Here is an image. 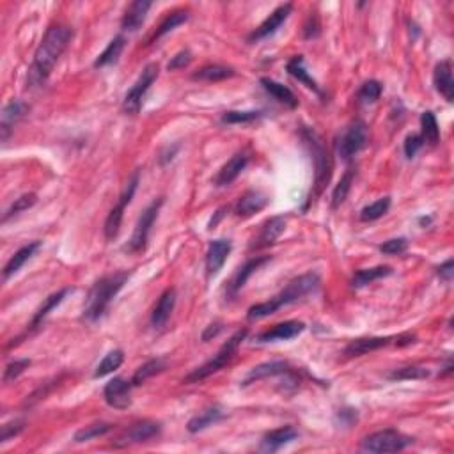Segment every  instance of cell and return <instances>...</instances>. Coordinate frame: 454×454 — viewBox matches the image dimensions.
Returning <instances> with one entry per match:
<instances>
[{"mask_svg":"<svg viewBox=\"0 0 454 454\" xmlns=\"http://www.w3.org/2000/svg\"><path fill=\"white\" fill-rule=\"evenodd\" d=\"M73 32L66 25H52L47 30L45 38L39 43L38 50L34 54V60L30 64L29 75H27V87H41L48 77L52 75L56 64L59 63L60 56L68 48L71 41Z\"/></svg>","mask_w":454,"mask_h":454,"instance_id":"obj_1","label":"cell"},{"mask_svg":"<svg viewBox=\"0 0 454 454\" xmlns=\"http://www.w3.org/2000/svg\"><path fill=\"white\" fill-rule=\"evenodd\" d=\"M128 279H130V272H115L96 280L93 288L89 289L87 297H85L82 318L89 323L98 321L100 318H103L112 300L117 297V293L123 289Z\"/></svg>","mask_w":454,"mask_h":454,"instance_id":"obj_2","label":"cell"},{"mask_svg":"<svg viewBox=\"0 0 454 454\" xmlns=\"http://www.w3.org/2000/svg\"><path fill=\"white\" fill-rule=\"evenodd\" d=\"M245 337H247L245 328H243V330H238L227 343L222 344V348L218 350L217 355H213L208 362H204L203 365L196 367L190 374H187V376L183 378V383H199L203 382V380H206L208 376H212V374L224 370L225 365L233 361V356L236 355L238 348H240V344L245 341Z\"/></svg>","mask_w":454,"mask_h":454,"instance_id":"obj_3","label":"cell"},{"mask_svg":"<svg viewBox=\"0 0 454 454\" xmlns=\"http://www.w3.org/2000/svg\"><path fill=\"white\" fill-rule=\"evenodd\" d=\"M302 139L310 149L313 160H315V196H319L332 176V160L327 148L323 144L321 137L309 128L302 130Z\"/></svg>","mask_w":454,"mask_h":454,"instance_id":"obj_4","label":"cell"},{"mask_svg":"<svg viewBox=\"0 0 454 454\" xmlns=\"http://www.w3.org/2000/svg\"><path fill=\"white\" fill-rule=\"evenodd\" d=\"M413 444V438L399 433L396 429H382L371 433L361 442V449L367 453H398Z\"/></svg>","mask_w":454,"mask_h":454,"instance_id":"obj_5","label":"cell"},{"mask_svg":"<svg viewBox=\"0 0 454 454\" xmlns=\"http://www.w3.org/2000/svg\"><path fill=\"white\" fill-rule=\"evenodd\" d=\"M158 64L151 63L148 64L142 73H140V77L137 78L135 84L132 85V89L128 91L126 96H124L123 102V111L124 114L128 115H137L140 111V106H142V102H144L146 94H148L149 87L155 84V80L158 78Z\"/></svg>","mask_w":454,"mask_h":454,"instance_id":"obj_6","label":"cell"},{"mask_svg":"<svg viewBox=\"0 0 454 454\" xmlns=\"http://www.w3.org/2000/svg\"><path fill=\"white\" fill-rule=\"evenodd\" d=\"M139 181H140V172L139 170H135V172L130 176V179H128L126 187H124L123 194L119 197L117 204H115L114 208L111 209V213H109V217H106L105 220V227H103V231H105V238L109 242H112V240L119 234V231H121L124 209H126L128 204L132 203L133 196H135L137 192V187H139Z\"/></svg>","mask_w":454,"mask_h":454,"instance_id":"obj_7","label":"cell"},{"mask_svg":"<svg viewBox=\"0 0 454 454\" xmlns=\"http://www.w3.org/2000/svg\"><path fill=\"white\" fill-rule=\"evenodd\" d=\"M161 204H163V199H155L153 203L149 204L148 208L142 212V215L137 220L135 229H133L132 240L128 242V245L124 247L128 252H132V254H139V252L146 251V245H148L149 240V233H151V227L155 225V220L158 218V213H160Z\"/></svg>","mask_w":454,"mask_h":454,"instance_id":"obj_8","label":"cell"},{"mask_svg":"<svg viewBox=\"0 0 454 454\" xmlns=\"http://www.w3.org/2000/svg\"><path fill=\"white\" fill-rule=\"evenodd\" d=\"M318 288H319L318 273L309 272V273H304V275H300V277H297V279L291 280V282H289V284L273 298L279 302L280 307H284V306H289V304H293V302L302 300V298L307 297V295L315 293Z\"/></svg>","mask_w":454,"mask_h":454,"instance_id":"obj_9","label":"cell"},{"mask_svg":"<svg viewBox=\"0 0 454 454\" xmlns=\"http://www.w3.org/2000/svg\"><path fill=\"white\" fill-rule=\"evenodd\" d=\"M160 431V422H155V420H140V422H135V424H132L128 429H124L123 433L114 440V446L128 447L135 446V444H142V442H148L151 440V438L158 437Z\"/></svg>","mask_w":454,"mask_h":454,"instance_id":"obj_10","label":"cell"},{"mask_svg":"<svg viewBox=\"0 0 454 454\" xmlns=\"http://www.w3.org/2000/svg\"><path fill=\"white\" fill-rule=\"evenodd\" d=\"M367 126L362 121H355L348 126L339 140V157L343 160H352L359 151L367 144Z\"/></svg>","mask_w":454,"mask_h":454,"instance_id":"obj_11","label":"cell"},{"mask_svg":"<svg viewBox=\"0 0 454 454\" xmlns=\"http://www.w3.org/2000/svg\"><path fill=\"white\" fill-rule=\"evenodd\" d=\"M103 398L109 407L115 410H126L128 407H132V382L121 376L112 378L103 389Z\"/></svg>","mask_w":454,"mask_h":454,"instance_id":"obj_12","label":"cell"},{"mask_svg":"<svg viewBox=\"0 0 454 454\" xmlns=\"http://www.w3.org/2000/svg\"><path fill=\"white\" fill-rule=\"evenodd\" d=\"M306 330V323L298 321V319H289L284 323H277L272 328L261 332L256 341L258 343H275V341H289L295 339Z\"/></svg>","mask_w":454,"mask_h":454,"instance_id":"obj_13","label":"cell"},{"mask_svg":"<svg viewBox=\"0 0 454 454\" xmlns=\"http://www.w3.org/2000/svg\"><path fill=\"white\" fill-rule=\"evenodd\" d=\"M291 11H293V4L279 5V8H277L275 11H273V13L270 14V16H268L266 20H264L251 36H249V43L261 41V39L270 38L272 34H275L277 30L280 29V25L288 20L289 14H291Z\"/></svg>","mask_w":454,"mask_h":454,"instance_id":"obj_14","label":"cell"},{"mask_svg":"<svg viewBox=\"0 0 454 454\" xmlns=\"http://www.w3.org/2000/svg\"><path fill=\"white\" fill-rule=\"evenodd\" d=\"M231 249H233V245H231L229 240H213L209 243L208 252H206V277L208 279H212L220 272L227 258H229Z\"/></svg>","mask_w":454,"mask_h":454,"instance_id":"obj_15","label":"cell"},{"mask_svg":"<svg viewBox=\"0 0 454 454\" xmlns=\"http://www.w3.org/2000/svg\"><path fill=\"white\" fill-rule=\"evenodd\" d=\"M268 203H270V199H268L266 194H263L261 190H249L238 199L234 213L240 218H249L256 215V213L263 212L268 206Z\"/></svg>","mask_w":454,"mask_h":454,"instance_id":"obj_16","label":"cell"},{"mask_svg":"<svg viewBox=\"0 0 454 454\" xmlns=\"http://www.w3.org/2000/svg\"><path fill=\"white\" fill-rule=\"evenodd\" d=\"M435 89L444 96L446 102L454 100V78H453V63L451 59H444L435 66L433 71Z\"/></svg>","mask_w":454,"mask_h":454,"instance_id":"obj_17","label":"cell"},{"mask_svg":"<svg viewBox=\"0 0 454 454\" xmlns=\"http://www.w3.org/2000/svg\"><path fill=\"white\" fill-rule=\"evenodd\" d=\"M270 259H272L270 256H256V258L249 259L243 266L238 268V272L234 273V277L231 279L229 286H227V293H229L231 297H234V295L247 284V280L251 279L252 273L258 272L259 268L263 266V264H266Z\"/></svg>","mask_w":454,"mask_h":454,"instance_id":"obj_18","label":"cell"},{"mask_svg":"<svg viewBox=\"0 0 454 454\" xmlns=\"http://www.w3.org/2000/svg\"><path fill=\"white\" fill-rule=\"evenodd\" d=\"M151 2L148 0H135L132 4L128 5L126 11L123 14V20H121V27L126 32H137L140 27L144 25L146 16H148V11L151 9Z\"/></svg>","mask_w":454,"mask_h":454,"instance_id":"obj_19","label":"cell"},{"mask_svg":"<svg viewBox=\"0 0 454 454\" xmlns=\"http://www.w3.org/2000/svg\"><path fill=\"white\" fill-rule=\"evenodd\" d=\"M27 105L23 102H18V100H11L8 105H4L2 109V115H0V140L5 142L13 132L14 124L21 119V115L25 114Z\"/></svg>","mask_w":454,"mask_h":454,"instance_id":"obj_20","label":"cell"},{"mask_svg":"<svg viewBox=\"0 0 454 454\" xmlns=\"http://www.w3.org/2000/svg\"><path fill=\"white\" fill-rule=\"evenodd\" d=\"M286 229V218L284 217H272L268 218L263 224L261 231H259L258 238L252 243V249H264V247H270L277 242L280 238V234L284 233Z\"/></svg>","mask_w":454,"mask_h":454,"instance_id":"obj_21","label":"cell"},{"mask_svg":"<svg viewBox=\"0 0 454 454\" xmlns=\"http://www.w3.org/2000/svg\"><path fill=\"white\" fill-rule=\"evenodd\" d=\"M176 306V291L172 288L166 289L161 297L158 298L157 306H155L153 313H151V325L155 328H163L167 321L170 319V315L174 310Z\"/></svg>","mask_w":454,"mask_h":454,"instance_id":"obj_22","label":"cell"},{"mask_svg":"<svg viewBox=\"0 0 454 454\" xmlns=\"http://www.w3.org/2000/svg\"><path fill=\"white\" fill-rule=\"evenodd\" d=\"M247 163H249V155L247 153H236L231 158L220 170H218L217 178H215V185L217 187H227L238 176L245 170Z\"/></svg>","mask_w":454,"mask_h":454,"instance_id":"obj_23","label":"cell"},{"mask_svg":"<svg viewBox=\"0 0 454 454\" xmlns=\"http://www.w3.org/2000/svg\"><path fill=\"white\" fill-rule=\"evenodd\" d=\"M289 373V364L284 361H272V362H264V364H259L256 367H252L249 371V374L245 376L242 385H251V383L259 382V380H264V378H272L279 376V374Z\"/></svg>","mask_w":454,"mask_h":454,"instance_id":"obj_24","label":"cell"},{"mask_svg":"<svg viewBox=\"0 0 454 454\" xmlns=\"http://www.w3.org/2000/svg\"><path fill=\"white\" fill-rule=\"evenodd\" d=\"M394 341V337H361L355 339L344 348V355L346 356H362L365 353L376 352L380 348H385Z\"/></svg>","mask_w":454,"mask_h":454,"instance_id":"obj_25","label":"cell"},{"mask_svg":"<svg viewBox=\"0 0 454 454\" xmlns=\"http://www.w3.org/2000/svg\"><path fill=\"white\" fill-rule=\"evenodd\" d=\"M298 437V431L293 426H284V428L273 429L270 433H266L261 440V449L266 451V453H275L280 447L288 446L295 438Z\"/></svg>","mask_w":454,"mask_h":454,"instance_id":"obj_26","label":"cell"},{"mask_svg":"<svg viewBox=\"0 0 454 454\" xmlns=\"http://www.w3.org/2000/svg\"><path fill=\"white\" fill-rule=\"evenodd\" d=\"M39 249H41V242H32L29 243V245L21 247L20 251L14 252V254L11 256V259L8 261V264L4 266V280H8L9 277H13L14 273L20 272V268L23 266Z\"/></svg>","mask_w":454,"mask_h":454,"instance_id":"obj_27","label":"cell"},{"mask_svg":"<svg viewBox=\"0 0 454 454\" xmlns=\"http://www.w3.org/2000/svg\"><path fill=\"white\" fill-rule=\"evenodd\" d=\"M261 85H263V89L266 91L272 98H275L277 102L286 105L288 109H297L298 106V100L295 96V93L286 85L279 84V82L272 80V78H261Z\"/></svg>","mask_w":454,"mask_h":454,"instance_id":"obj_28","label":"cell"},{"mask_svg":"<svg viewBox=\"0 0 454 454\" xmlns=\"http://www.w3.org/2000/svg\"><path fill=\"white\" fill-rule=\"evenodd\" d=\"M222 419H224V412H222L218 407H212L208 408V410L201 412L199 416L192 417V419L188 420L187 429L190 433H199V431L209 428V426H213L215 422H218V420Z\"/></svg>","mask_w":454,"mask_h":454,"instance_id":"obj_29","label":"cell"},{"mask_svg":"<svg viewBox=\"0 0 454 454\" xmlns=\"http://www.w3.org/2000/svg\"><path fill=\"white\" fill-rule=\"evenodd\" d=\"M392 275V268L387 264H380L374 268H365V270H359L355 275L352 277V286L353 288H364L367 284H373L374 280H380L383 277Z\"/></svg>","mask_w":454,"mask_h":454,"instance_id":"obj_30","label":"cell"},{"mask_svg":"<svg viewBox=\"0 0 454 454\" xmlns=\"http://www.w3.org/2000/svg\"><path fill=\"white\" fill-rule=\"evenodd\" d=\"M286 69H288V73L291 75L293 78H297L300 84H304L307 87V89H313L315 93H319V87L318 84H316V80L309 75V71H307L306 68V60H304V57L302 56H295L293 59L289 60L288 66H286Z\"/></svg>","mask_w":454,"mask_h":454,"instance_id":"obj_31","label":"cell"},{"mask_svg":"<svg viewBox=\"0 0 454 454\" xmlns=\"http://www.w3.org/2000/svg\"><path fill=\"white\" fill-rule=\"evenodd\" d=\"M69 291H71V289H69V288L59 289L57 293H52L50 297L47 298V300L43 302V306L39 307V309L34 313V316H32V321H30V328H38L39 325H41V323H43V319H45L48 315H50V310L56 309V307L59 306L60 302H63L64 298L68 297Z\"/></svg>","mask_w":454,"mask_h":454,"instance_id":"obj_32","label":"cell"},{"mask_svg":"<svg viewBox=\"0 0 454 454\" xmlns=\"http://www.w3.org/2000/svg\"><path fill=\"white\" fill-rule=\"evenodd\" d=\"M420 137L424 140V144L437 146L440 140V128H438L437 117L431 111L422 112L420 115Z\"/></svg>","mask_w":454,"mask_h":454,"instance_id":"obj_33","label":"cell"},{"mask_svg":"<svg viewBox=\"0 0 454 454\" xmlns=\"http://www.w3.org/2000/svg\"><path fill=\"white\" fill-rule=\"evenodd\" d=\"M188 18H190V11H188V9H176V11H172V13H169L166 16V20L160 23V27H158L157 32L153 34L151 41H157V39H160V38H163L166 34H169L170 30H174L176 27L183 25L185 21H188Z\"/></svg>","mask_w":454,"mask_h":454,"instance_id":"obj_34","label":"cell"},{"mask_svg":"<svg viewBox=\"0 0 454 454\" xmlns=\"http://www.w3.org/2000/svg\"><path fill=\"white\" fill-rule=\"evenodd\" d=\"M123 48H124V38L123 36H115V38L106 45L105 50L100 54L98 59L94 60V68H105V66H111V64L117 63Z\"/></svg>","mask_w":454,"mask_h":454,"instance_id":"obj_35","label":"cell"},{"mask_svg":"<svg viewBox=\"0 0 454 454\" xmlns=\"http://www.w3.org/2000/svg\"><path fill=\"white\" fill-rule=\"evenodd\" d=\"M234 75V71L227 66H220V64H209V66H204V68L197 69L192 78L194 80H204V82H220L225 78H231Z\"/></svg>","mask_w":454,"mask_h":454,"instance_id":"obj_36","label":"cell"},{"mask_svg":"<svg viewBox=\"0 0 454 454\" xmlns=\"http://www.w3.org/2000/svg\"><path fill=\"white\" fill-rule=\"evenodd\" d=\"M355 169H352L350 167L346 172H344L343 176H341L339 183L336 185V188H334V192H332V208L337 209L341 206V204L346 201V197H348L350 190H352V185H353V179H355Z\"/></svg>","mask_w":454,"mask_h":454,"instance_id":"obj_37","label":"cell"},{"mask_svg":"<svg viewBox=\"0 0 454 454\" xmlns=\"http://www.w3.org/2000/svg\"><path fill=\"white\" fill-rule=\"evenodd\" d=\"M123 361H124L123 350H112V352H109L105 356H103V361L98 364V367L94 371V378H103L106 376V374L114 373L115 370L121 367Z\"/></svg>","mask_w":454,"mask_h":454,"instance_id":"obj_38","label":"cell"},{"mask_svg":"<svg viewBox=\"0 0 454 454\" xmlns=\"http://www.w3.org/2000/svg\"><path fill=\"white\" fill-rule=\"evenodd\" d=\"M163 370H166V361H163V359H153V361H148L135 371V374H133L132 378V385H142L144 382H148L149 378L161 373Z\"/></svg>","mask_w":454,"mask_h":454,"instance_id":"obj_39","label":"cell"},{"mask_svg":"<svg viewBox=\"0 0 454 454\" xmlns=\"http://www.w3.org/2000/svg\"><path fill=\"white\" fill-rule=\"evenodd\" d=\"M112 428H114V426L109 424V422H94V424H89L85 426V428L78 429L77 433H75V437H73V440L77 442V444H84V442H89L93 440V438L103 437V435L109 433Z\"/></svg>","mask_w":454,"mask_h":454,"instance_id":"obj_40","label":"cell"},{"mask_svg":"<svg viewBox=\"0 0 454 454\" xmlns=\"http://www.w3.org/2000/svg\"><path fill=\"white\" fill-rule=\"evenodd\" d=\"M429 376V371L422 365H407L399 367L389 374V380L392 382H403V380H426Z\"/></svg>","mask_w":454,"mask_h":454,"instance_id":"obj_41","label":"cell"},{"mask_svg":"<svg viewBox=\"0 0 454 454\" xmlns=\"http://www.w3.org/2000/svg\"><path fill=\"white\" fill-rule=\"evenodd\" d=\"M391 209V197H382V199L374 201L373 204L365 206L361 212V220L362 222H373L382 218L387 212Z\"/></svg>","mask_w":454,"mask_h":454,"instance_id":"obj_42","label":"cell"},{"mask_svg":"<svg viewBox=\"0 0 454 454\" xmlns=\"http://www.w3.org/2000/svg\"><path fill=\"white\" fill-rule=\"evenodd\" d=\"M279 309H280L279 302H277L275 298H270L268 302L256 304V306H252L251 309L247 310V319H249V321H256V319L266 318V316L270 315H275Z\"/></svg>","mask_w":454,"mask_h":454,"instance_id":"obj_43","label":"cell"},{"mask_svg":"<svg viewBox=\"0 0 454 454\" xmlns=\"http://www.w3.org/2000/svg\"><path fill=\"white\" fill-rule=\"evenodd\" d=\"M36 203H38V196H36V194H23L21 197L14 199V203L11 204V208L4 213L2 222H8L11 217H16L21 212H27V209L32 208Z\"/></svg>","mask_w":454,"mask_h":454,"instance_id":"obj_44","label":"cell"},{"mask_svg":"<svg viewBox=\"0 0 454 454\" xmlns=\"http://www.w3.org/2000/svg\"><path fill=\"white\" fill-rule=\"evenodd\" d=\"M261 117L259 111H227L222 115V123L225 124H243L252 123Z\"/></svg>","mask_w":454,"mask_h":454,"instance_id":"obj_45","label":"cell"},{"mask_svg":"<svg viewBox=\"0 0 454 454\" xmlns=\"http://www.w3.org/2000/svg\"><path fill=\"white\" fill-rule=\"evenodd\" d=\"M383 93L382 84L378 80H367L362 84V87L359 89V102L361 103H374L380 100Z\"/></svg>","mask_w":454,"mask_h":454,"instance_id":"obj_46","label":"cell"},{"mask_svg":"<svg viewBox=\"0 0 454 454\" xmlns=\"http://www.w3.org/2000/svg\"><path fill=\"white\" fill-rule=\"evenodd\" d=\"M30 364H32L30 359H20V361H14V362H11V364H8V367L4 370L2 382L4 383L14 382V380H16V378L20 376V374L23 373V371H25Z\"/></svg>","mask_w":454,"mask_h":454,"instance_id":"obj_47","label":"cell"},{"mask_svg":"<svg viewBox=\"0 0 454 454\" xmlns=\"http://www.w3.org/2000/svg\"><path fill=\"white\" fill-rule=\"evenodd\" d=\"M408 249V240L407 238H392V240H387L385 243L380 245V252L385 256H399L407 252Z\"/></svg>","mask_w":454,"mask_h":454,"instance_id":"obj_48","label":"cell"},{"mask_svg":"<svg viewBox=\"0 0 454 454\" xmlns=\"http://www.w3.org/2000/svg\"><path fill=\"white\" fill-rule=\"evenodd\" d=\"M25 428V422L23 420H11L8 424L2 426V431H0V444H5L8 440L14 438L16 435H20Z\"/></svg>","mask_w":454,"mask_h":454,"instance_id":"obj_49","label":"cell"},{"mask_svg":"<svg viewBox=\"0 0 454 454\" xmlns=\"http://www.w3.org/2000/svg\"><path fill=\"white\" fill-rule=\"evenodd\" d=\"M190 63H192V52L188 50V48H185V50L178 52V54L170 59V63L167 64V69H169V71H176V69L187 68Z\"/></svg>","mask_w":454,"mask_h":454,"instance_id":"obj_50","label":"cell"},{"mask_svg":"<svg viewBox=\"0 0 454 454\" xmlns=\"http://www.w3.org/2000/svg\"><path fill=\"white\" fill-rule=\"evenodd\" d=\"M422 146H424V140H422V137L417 135V133L408 135L407 139H405V155H407V158L416 157Z\"/></svg>","mask_w":454,"mask_h":454,"instance_id":"obj_51","label":"cell"},{"mask_svg":"<svg viewBox=\"0 0 454 454\" xmlns=\"http://www.w3.org/2000/svg\"><path fill=\"white\" fill-rule=\"evenodd\" d=\"M437 273H438V277H440V280H444V282L451 284V282H453V277H454V261H453V259H447L446 263H442L440 266L437 268Z\"/></svg>","mask_w":454,"mask_h":454,"instance_id":"obj_52","label":"cell"},{"mask_svg":"<svg viewBox=\"0 0 454 454\" xmlns=\"http://www.w3.org/2000/svg\"><path fill=\"white\" fill-rule=\"evenodd\" d=\"M318 34H319L318 18L309 16V20H307V23H306V29H304V38L313 39V38H318Z\"/></svg>","mask_w":454,"mask_h":454,"instance_id":"obj_53","label":"cell"},{"mask_svg":"<svg viewBox=\"0 0 454 454\" xmlns=\"http://www.w3.org/2000/svg\"><path fill=\"white\" fill-rule=\"evenodd\" d=\"M222 330H224V325H222V321L212 323V325L206 327V330L203 332V341L204 343H208V341H212L213 337H217Z\"/></svg>","mask_w":454,"mask_h":454,"instance_id":"obj_54","label":"cell"},{"mask_svg":"<svg viewBox=\"0 0 454 454\" xmlns=\"http://www.w3.org/2000/svg\"><path fill=\"white\" fill-rule=\"evenodd\" d=\"M341 422L346 426H350L353 420H356V410H339Z\"/></svg>","mask_w":454,"mask_h":454,"instance_id":"obj_55","label":"cell"},{"mask_svg":"<svg viewBox=\"0 0 454 454\" xmlns=\"http://www.w3.org/2000/svg\"><path fill=\"white\" fill-rule=\"evenodd\" d=\"M394 339L398 346H410V344L416 343V336H412V334H401V336L394 337Z\"/></svg>","mask_w":454,"mask_h":454,"instance_id":"obj_56","label":"cell"}]
</instances>
